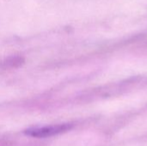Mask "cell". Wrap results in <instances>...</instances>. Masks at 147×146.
<instances>
[{
    "mask_svg": "<svg viewBox=\"0 0 147 146\" xmlns=\"http://www.w3.org/2000/svg\"><path fill=\"white\" fill-rule=\"evenodd\" d=\"M69 126L67 125H58V126H49L43 127H33L25 131V134L34 137V138H47L53 135H57L59 133H64L65 131L69 129Z\"/></svg>",
    "mask_w": 147,
    "mask_h": 146,
    "instance_id": "6da1fadb",
    "label": "cell"
}]
</instances>
